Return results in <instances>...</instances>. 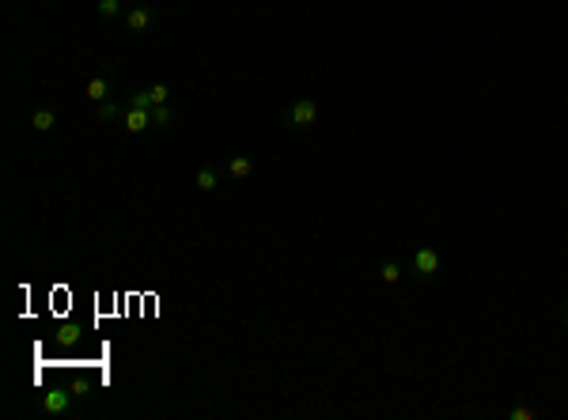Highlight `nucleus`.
Segmentation results:
<instances>
[{
	"label": "nucleus",
	"mask_w": 568,
	"mask_h": 420,
	"mask_svg": "<svg viewBox=\"0 0 568 420\" xmlns=\"http://www.w3.org/2000/svg\"><path fill=\"white\" fill-rule=\"evenodd\" d=\"M95 8H99V16H103V19H118V16H125V4H122V0H99Z\"/></svg>",
	"instance_id": "obj_12"
},
{
	"label": "nucleus",
	"mask_w": 568,
	"mask_h": 420,
	"mask_svg": "<svg viewBox=\"0 0 568 420\" xmlns=\"http://www.w3.org/2000/svg\"><path fill=\"white\" fill-rule=\"evenodd\" d=\"M319 114H322L319 98H307V95H303V98H296V103H288V106L280 110V125L303 132V129H311L314 121H319Z\"/></svg>",
	"instance_id": "obj_1"
},
{
	"label": "nucleus",
	"mask_w": 568,
	"mask_h": 420,
	"mask_svg": "<svg viewBox=\"0 0 568 420\" xmlns=\"http://www.w3.org/2000/svg\"><path fill=\"white\" fill-rule=\"evenodd\" d=\"M76 341H80V329H76V326H61V329H57V345L72 348Z\"/></svg>",
	"instance_id": "obj_14"
},
{
	"label": "nucleus",
	"mask_w": 568,
	"mask_h": 420,
	"mask_svg": "<svg viewBox=\"0 0 568 420\" xmlns=\"http://www.w3.org/2000/svg\"><path fill=\"white\" fill-rule=\"evenodd\" d=\"M69 409H72V390H50V394H42V413L61 416V413H69Z\"/></svg>",
	"instance_id": "obj_4"
},
{
	"label": "nucleus",
	"mask_w": 568,
	"mask_h": 420,
	"mask_svg": "<svg viewBox=\"0 0 568 420\" xmlns=\"http://www.w3.org/2000/svg\"><path fill=\"white\" fill-rule=\"evenodd\" d=\"M53 125H57V114H53L50 106H38L35 114H30V129L35 132H50Z\"/></svg>",
	"instance_id": "obj_9"
},
{
	"label": "nucleus",
	"mask_w": 568,
	"mask_h": 420,
	"mask_svg": "<svg viewBox=\"0 0 568 420\" xmlns=\"http://www.w3.org/2000/svg\"><path fill=\"white\" fill-rule=\"evenodd\" d=\"M379 276H383V284H398L402 280V261L387 258L383 265H379Z\"/></svg>",
	"instance_id": "obj_11"
},
{
	"label": "nucleus",
	"mask_w": 568,
	"mask_h": 420,
	"mask_svg": "<svg viewBox=\"0 0 568 420\" xmlns=\"http://www.w3.org/2000/svg\"><path fill=\"white\" fill-rule=\"evenodd\" d=\"M148 91H152V103H156V106H159V103H171V87H167V84H152Z\"/></svg>",
	"instance_id": "obj_17"
},
{
	"label": "nucleus",
	"mask_w": 568,
	"mask_h": 420,
	"mask_svg": "<svg viewBox=\"0 0 568 420\" xmlns=\"http://www.w3.org/2000/svg\"><path fill=\"white\" fill-rule=\"evenodd\" d=\"M227 174H232L235 182H250V178H254V159L239 152V156H232V159H227Z\"/></svg>",
	"instance_id": "obj_5"
},
{
	"label": "nucleus",
	"mask_w": 568,
	"mask_h": 420,
	"mask_svg": "<svg viewBox=\"0 0 568 420\" xmlns=\"http://www.w3.org/2000/svg\"><path fill=\"white\" fill-rule=\"evenodd\" d=\"M193 186H198L201 193H216V186H220V171H216V167H198Z\"/></svg>",
	"instance_id": "obj_8"
},
{
	"label": "nucleus",
	"mask_w": 568,
	"mask_h": 420,
	"mask_svg": "<svg viewBox=\"0 0 568 420\" xmlns=\"http://www.w3.org/2000/svg\"><path fill=\"white\" fill-rule=\"evenodd\" d=\"M561 318H564V326H568V307H564V314H561Z\"/></svg>",
	"instance_id": "obj_18"
},
{
	"label": "nucleus",
	"mask_w": 568,
	"mask_h": 420,
	"mask_svg": "<svg viewBox=\"0 0 568 420\" xmlns=\"http://www.w3.org/2000/svg\"><path fill=\"white\" fill-rule=\"evenodd\" d=\"M84 95L91 98V103H106V95H110V76H106V72L91 76V80H87V87H84Z\"/></svg>",
	"instance_id": "obj_6"
},
{
	"label": "nucleus",
	"mask_w": 568,
	"mask_h": 420,
	"mask_svg": "<svg viewBox=\"0 0 568 420\" xmlns=\"http://www.w3.org/2000/svg\"><path fill=\"white\" fill-rule=\"evenodd\" d=\"M409 269H413L417 280H436V273L443 269V254L436 246H417L413 258H409Z\"/></svg>",
	"instance_id": "obj_2"
},
{
	"label": "nucleus",
	"mask_w": 568,
	"mask_h": 420,
	"mask_svg": "<svg viewBox=\"0 0 568 420\" xmlns=\"http://www.w3.org/2000/svg\"><path fill=\"white\" fill-rule=\"evenodd\" d=\"M538 416V409H530V405H511L508 409V420H534Z\"/></svg>",
	"instance_id": "obj_15"
},
{
	"label": "nucleus",
	"mask_w": 568,
	"mask_h": 420,
	"mask_svg": "<svg viewBox=\"0 0 568 420\" xmlns=\"http://www.w3.org/2000/svg\"><path fill=\"white\" fill-rule=\"evenodd\" d=\"M133 4H144V0H133Z\"/></svg>",
	"instance_id": "obj_19"
},
{
	"label": "nucleus",
	"mask_w": 568,
	"mask_h": 420,
	"mask_svg": "<svg viewBox=\"0 0 568 420\" xmlns=\"http://www.w3.org/2000/svg\"><path fill=\"white\" fill-rule=\"evenodd\" d=\"M156 27V12H152L148 4H133L125 12V30L129 35H144V30H152Z\"/></svg>",
	"instance_id": "obj_3"
},
{
	"label": "nucleus",
	"mask_w": 568,
	"mask_h": 420,
	"mask_svg": "<svg viewBox=\"0 0 568 420\" xmlns=\"http://www.w3.org/2000/svg\"><path fill=\"white\" fill-rule=\"evenodd\" d=\"M95 114H99V121H118V118H125V110L106 98V103H99V110H95Z\"/></svg>",
	"instance_id": "obj_13"
},
{
	"label": "nucleus",
	"mask_w": 568,
	"mask_h": 420,
	"mask_svg": "<svg viewBox=\"0 0 568 420\" xmlns=\"http://www.w3.org/2000/svg\"><path fill=\"white\" fill-rule=\"evenodd\" d=\"M171 121H174V106H171V103L152 106V125H156V129H167Z\"/></svg>",
	"instance_id": "obj_10"
},
{
	"label": "nucleus",
	"mask_w": 568,
	"mask_h": 420,
	"mask_svg": "<svg viewBox=\"0 0 568 420\" xmlns=\"http://www.w3.org/2000/svg\"><path fill=\"white\" fill-rule=\"evenodd\" d=\"M122 125H125V132H144V129H152V110H129V106H125Z\"/></svg>",
	"instance_id": "obj_7"
},
{
	"label": "nucleus",
	"mask_w": 568,
	"mask_h": 420,
	"mask_svg": "<svg viewBox=\"0 0 568 420\" xmlns=\"http://www.w3.org/2000/svg\"><path fill=\"white\" fill-rule=\"evenodd\" d=\"M156 103H152V91H137L133 98H129V110H152Z\"/></svg>",
	"instance_id": "obj_16"
}]
</instances>
